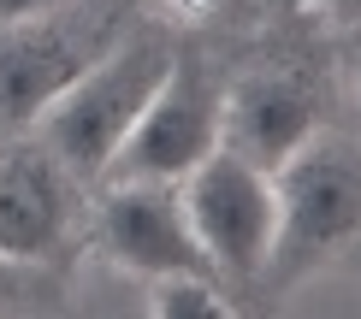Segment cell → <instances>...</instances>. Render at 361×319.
Here are the masks:
<instances>
[{"label": "cell", "mask_w": 361, "mask_h": 319, "mask_svg": "<svg viewBox=\"0 0 361 319\" xmlns=\"http://www.w3.org/2000/svg\"><path fill=\"white\" fill-rule=\"evenodd\" d=\"M273 201L279 231L261 284L290 290L326 266H343L361 242V136L320 125L284 165H273Z\"/></svg>", "instance_id": "obj_1"}, {"label": "cell", "mask_w": 361, "mask_h": 319, "mask_svg": "<svg viewBox=\"0 0 361 319\" xmlns=\"http://www.w3.org/2000/svg\"><path fill=\"white\" fill-rule=\"evenodd\" d=\"M172 59H178L172 42L142 36V30L125 36L113 54H101L95 65L36 118V142L48 148L66 172H78L83 184L107 177V165H113L118 148H125L130 125L142 118L148 95L166 83Z\"/></svg>", "instance_id": "obj_2"}, {"label": "cell", "mask_w": 361, "mask_h": 319, "mask_svg": "<svg viewBox=\"0 0 361 319\" xmlns=\"http://www.w3.org/2000/svg\"><path fill=\"white\" fill-rule=\"evenodd\" d=\"M125 36L118 0H59L48 12L0 24V130L36 125Z\"/></svg>", "instance_id": "obj_3"}, {"label": "cell", "mask_w": 361, "mask_h": 319, "mask_svg": "<svg viewBox=\"0 0 361 319\" xmlns=\"http://www.w3.org/2000/svg\"><path fill=\"white\" fill-rule=\"evenodd\" d=\"M184 213L195 225L214 278L231 284H261L273 261V231H279V201H273V172L255 165L231 148H214L195 172L178 184Z\"/></svg>", "instance_id": "obj_4"}, {"label": "cell", "mask_w": 361, "mask_h": 319, "mask_svg": "<svg viewBox=\"0 0 361 319\" xmlns=\"http://www.w3.org/2000/svg\"><path fill=\"white\" fill-rule=\"evenodd\" d=\"M225 95L202 71V59L178 54L166 83L148 95L142 118L130 125L125 148L107 165V184H184V177L219 148Z\"/></svg>", "instance_id": "obj_5"}, {"label": "cell", "mask_w": 361, "mask_h": 319, "mask_svg": "<svg viewBox=\"0 0 361 319\" xmlns=\"http://www.w3.org/2000/svg\"><path fill=\"white\" fill-rule=\"evenodd\" d=\"M89 231H95V249L107 254L118 272H130V278H142V284L214 278L178 184H107L101 207L89 213Z\"/></svg>", "instance_id": "obj_6"}, {"label": "cell", "mask_w": 361, "mask_h": 319, "mask_svg": "<svg viewBox=\"0 0 361 319\" xmlns=\"http://www.w3.org/2000/svg\"><path fill=\"white\" fill-rule=\"evenodd\" d=\"M83 177L66 172L42 142L0 148V261L12 266H54L78 242Z\"/></svg>", "instance_id": "obj_7"}, {"label": "cell", "mask_w": 361, "mask_h": 319, "mask_svg": "<svg viewBox=\"0 0 361 319\" xmlns=\"http://www.w3.org/2000/svg\"><path fill=\"white\" fill-rule=\"evenodd\" d=\"M320 125H326L320 83H314L302 65H267V71H249V77L225 95L219 148H231V154H243V160L273 172V165H284Z\"/></svg>", "instance_id": "obj_8"}, {"label": "cell", "mask_w": 361, "mask_h": 319, "mask_svg": "<svg viewBox=\"0 0 361 319\" xmlns=\"http://www.w3.org/2000/svg\"><path fill=\"white\" fill-rule=\"evenodd\" d=\"M148 319H237V308L214 278H166L148 284Z\"/></svg>", "instance_id": "obj_9"}, {"label": "cell", "mask_w": 361, "mask_h": 319, "mask_svg": "<svg viewBox=\"0 0 361 319\" xmlns=\"http://www.w3.org/2000/svg\"><path fill=\"white\" fill-rule=\"evenodd\" d=\"M30 290H36V266H12V261H0V319L24 313Z\"/></svg>", "instance_id": "obj_10"}, {"label": "cell", "mask_w": 361, "mask_h": 319, "mask_svg": "<svg viewBox=\"0 0 361 319\" xmlns=\"http://www.w3.org/2000/svg\"><path fill=\"white\" fill-rule=\"evenodd\" d=\"M296 12H314V18H355L361 0H290Z\"/></svg>", "instance_id": "obj_11"}, {"label": "cell", "mask_w": 361, "mask_h": 319, "mask_svg": "<svg viewBox=\"0 0 361 319\" xmlns=\"http://www.w3.org/2000/svg\"><path fill=\"white\" fill-rule=\"evenodd\" d=\"M48 6H59V0H0V24L30 18V12H48Z\"/></svg>", "instance_id": "obj_12"}, {"label": "cell", "mask_w": 361, "mask_h": 319, "mask_svg": "<svg viewBox=\"0 0 361 319\" xmlns=\"http://www.w3.org/2000/svg\"><path fill=\"white\" fill-rule=\"evenodd\" d=\"M166 6H178V12H202V6H214V0H166Z\"/></svg>", "instance_id": "obj_13"}, {"label": "cell", "mask_w": 361, "mask_h": 319, "mask_svg": "<svg viewBox=\"0 0 361 319\" xmlns=\"http://www.w3.org/2000/svg\"><path fill=\"white\" fill-rule=\"evenodd\" d=\"M343 266H350V272H361V242H355L350 254H343Z\"/></svg>", "instance_id": "obj_14"}, {"label": "cell", "mask_w": 361, "mask_h": 319, "mask_svg": "<svg viewBox=\"0 0 361 319\" xmlns=\"http://www.w3.org/2000/svg\"><path fill=\"white\" fill-rule=\"evenodd\" d=\"M355 89H361V59H355Z\"/></svg>", "instance_id": "obj_15"}]
</instances>
